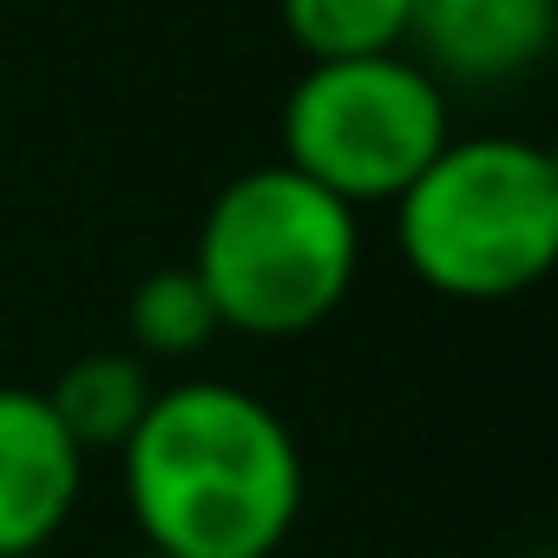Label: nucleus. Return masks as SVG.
<instances>
[{"label":"nucleus","mask_w":558,"mask_h":558,"mask_svg":"<svg viewBox=\"0 0 558 558\" xmlns=\"http://www.w3.org/2000/svg\"><path fill=\"white\" fill-rule=\"evenodd\" d=\"M86 453L40 388L0 381V558H34L80 506Z\"/></svg>","instance_id":"obj_5"},{"label":"nucleus","mask_w":558,"mask_h":558,"mask_svg":"<svg viewBox=\"0 0 558 558\" xmlns=\"http://www.w3.org/2000/svg\"><path fill=\"white\" fill-rule=\"evenodd\" d=\"M119 466L125 506L165 558H276L303 519V447L236 381L158 388Z\"/></svg>","instance_id":"obj_1"},{"label":"nucleus","mask_w":558,"mask_h":558,"mask_svg":"<svg viewBox=\"0 0 558 558\" xmlns=\"http://www.w3.org/2000/svg\"><path fill=\"white\" fill-rule=\"evenodd\" d=\"M447 93L421 60H310L283 99V165L342 197L395 204L447 145Z\"/></svg>","instance_id":"obj_4"},{"label":"nucleus","mask_w":558,"mask_h":558,"mask_svg":"<svg viewBox=\"0 0 558 558\" xmlns=\"http://www.w3.org/2000/svg\"><path fill=\"white\" fill-rule=\"evenodd\" d=\"M191 269L223 329L263 342L303 336L349 303L362 269V223L303 171L256 165L210 197Z\"/></svg>","instance_id":"obj_2"},{"label":"nucleus","mask_w":558,"mask_h":558,"mask_svg":"<svg viewBox=\"0 0 558 558\" xmlns=\"http://www.w3.org/2000/svg\"><path fill=\"white\" fill-rule=\"evenodd\" d=\"M401 256L453 303L525 296L558 263V165L525 138H447L395 197Z\"/></svg>","instance_id":"obj_3"},{"label":"nucleus","mask_w":558,"mask_h":558,"mask_svg":"<svg viewBox=\"0 0 558 558\" xmlns=\"http://www.w3.org/2000/svg\"><path fill=\"white\" fill-rule=\"evenodd\" d=\"M558 0H414L408 40H421L434 80L493 86L532 73L551 53Z\"/></svg>","instance_id":"obj_6"},{"label":"nucleus","mask_w":558,"mask_h":558,"mask_svg":"<svg viewBox=\"0 0 558 558\" xmlns=\"http://www.w3.org/2000/svg\"><path fill=\"white\" fill-rule=\"evenodd\" d=\"M125 336H132V355L184 362V355H204L223 336V323H217V303L197 283V269L171 263V269H151L125 296Z\"/></svg>","instance_id":"obj_8"},{"label":"nucleus","mask_w":558,"mask_h":558,"mask_svg":"<svg viewBox=\"0 0 558 558\" xmlns=\"http://www.w3.org/2000/svg\"><path fill=\"white\" fill-rule=\"evenodd\" d=\"M276 14L310 60H368L401 53L414 0H276Z\"/></svg>","instance_id":"obj_9"},{"label":"nucleus","mask_w":558,"mask_h":558,"mask_svg":"<svg viewBox=\"0 0 558 558\" xmlns=\"http://www.w3.org/2000/svg\"><path fill=\"white\" fill-rule=\"evenodd\" d=\"M125 558H165V551H151V545H138V551H125Z\"/></svg>","instance_id":"obj_10"},{"label":"nucleus","mask_w":558,"mask_h":558,"mask_svg":"<svg viewBox=\"0 0 558 558\" xmlns=\"http://www.w3.org/2000/svg\"><path fill=\"white\" fill-rule=\"evenodd\" d=\"M40 395H47V408L60 414V427L73 434L80 453H119V447L132 440V427L145 421V408H151L158 388H151L145 355H132V349H99V355L66 362L60 381L40 388Z\"/></svg>","instance_id":"obj_7"}]
</instances>
